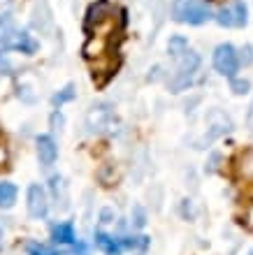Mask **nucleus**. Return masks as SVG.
<instances>
[{"label":"nucleus","mask_w":253,"mask_h":255,"mask_svg":"<svg viewBox=\"0 0 253 255\" xmlns=\"http://www.w3.org/2000/svg\"><path fill=\"white\" fill-rule=\"evenodd\" d=\"M172 14L177 21L191 23V26H202V23H207L212 19L209 5L202 2V0H174Z\"/></svg>","instance_id":"obj_1"},{"label":"nucleus","mask_w":253,"mask_h":255,"mask_svg":"<svg viewBox=\"0 0 253 255\" xmlns=\"http://www.w3.org/2000/svg\"><path fill=\"white\" fill-rule=\"evenodd\" d=\"M198 67H200V56L195 54V51H186V54L181 56V63H179V67H177L174 77L170 79V91H172V93L186 91V88L191 86V81H193L195 72H198Z\"/></svg>","instance_id":"obj_2"},{"label":"nucleus","mask_w":253,"mask_h":255,"mask_svg":"<svg viewBox=\"0 0 253 255\" xmlns=\"http://www.w3.org/2000/svg\"><path fill=\"white\" fill-rule=\"evenodd\" d=\"M214 70L228 79H235V74L240 72V51L233 47V44H219L214 49Z\"/></svg>","instance_id":"obj_3"},{"label":"nucleus","mask_w":253,"mask_h":255,"mask_svg":"<svg viewBox=\"0 0 253 255\" xmlns=\"http://www.w3.org/2000/svg\"><path fill=\"white\" fill-rule=\"evenodd\" d=\"M216 21L223 28H242V26H247V21H249V9L242 0H233L230 5L221 7L219 12H216Z\"/></svg>","instance_id":"obj_4"},{"label":"nucleus","mask_w":253,"mask_h":255,"mask_svg":"<svg viewBox=\"0 0 253 255\" xmlns=\"http://www.w3.org/2000/svg\"><path fill=\"white\" fill-rule=\"evenodd\" d=\"M230 128H233V121L223 112L214 109L209 119H207V132L202 134V139H198V148H205V144H212L214 139H219L226 132H230Z\"/></svg>","instance_id":"obj_5"},{"label":"nucleus","mask_w":253,"mask_h":255,"mask_svg":"<svg viewBox=\"0 0 253 255\" xmlns=\"http://www.w3.org/2000/svg\"><path fill=\"white\" fill-rule=\"evenodd\" d=\"M28 214L30 218H44L49 214V200H47V193L42 188L40 183H30L28 186Z\"/></svg>","instance_id":"obj_6"},{"label":"nucleus","mask_w":253,"mask_h":255,"mask_svg":"<svg viewBox=\"0 0 253 255\" xmlns=\"http://www.w3.org/2000/svg\"><path fill=\"white\" fill-rule=\"evenodd\" d=\"M35 148H37V160H40L42 167H51L58 158V146H56L51 134H40L35 139Z\"/></svg>","instance_id":"obj_7"},{"label":"nucleus","mask_w":253,"mask_h":255,"mask_svg":"<svg viewBox=\"0 0 253 255\" xmlns=\"http://www.w3.org/2000/svg\"><path fill=\"white\" fill-rule=\"evenodd\" d=\"M109 119H112V105L102 102V105L91 107V112H88V116H86L88 132H100V130H105Z\"/></svg>","instance_id":"obj_8"},{"label":"nucleus","mask_w":253,"mask_h":255,"mask_svg":"<svg viewBox=\"0 0 253 255\" xmlns=\"http://www.w3.org/2000/svg\"><path fill=\"white\" fill-rule=\"evenodd\" d=\"M51 237L56 244H77V235H74V225L70 221L53 225Z\"/></svg>","instance_id":"obj_9"},{"label":"nucleus","mask_w":253,"mask_h":255,"mask_svg":"<svg viewBox=\"0 0 253 255\" xmlns=\"http://www.w3.org/2000/svg\"><path fill=\"white\" fill-rule=\"evenodd\" d=\"M95 246L105 251L107 255H121V251H123L121 239H114V237L105 235V232H95Z\"/></svg>","instance_id":"obj_10"},{"label":"nucleus","mask_w":253,"mask_h":255,"mask_svg":"<svg viewBox=\"0 0 253 255\" xmlns=\"http://www.w3.org/2000/svg\"><path fill=\"white\" fill-rule=\"evenodd\" d=\"M12 49L14 51H21V54H35L37 51V42L30 37V35L26 33V30H19L16 33V37H14V42H12Z\"/></svg>","instance_id":"obj_11"},{"label":"nucleus","mask_w":253,"mask_h":255,"mask_svg":"<svg viewBox=\"0 0 253 255\" xmlns=\"http://www.w3.org/2000/svg\"><path fill=\"white\" fill-rule=\"evenodd\" d=\"M16 28H14L12 19L9 16H0V44H2V49H12V42L14 37H16Z\"/></svg>","instance_id":"obj_12"},{"label":"nucleus","mask_w":253,"mask_h":255,"mask_svg":"<svg viewBox=\"0 0 253 255\" xmlns=\"http://www.w3.org/2000/svg\"><path fill=\"white\" fill-rule=\"evenodd\" d=\"M16 186L9 181H0V209H9L16 202Z\"/></svg>","instance_id":"obj_13"},{"label":"nucleus","mask_w":253,"mask_h":255,"mask_svg":"<svg viewBox=\"0 0 253 255\" xmlns=\"http://www.w3.org/2000/svg\"><path fill=\"white\" fill-rule=\"evenodd\" d=\"M151 239L147 235H137V237H123L121 239V246L128 251H147Z\"/></svg>","instance_id":"obj_14"},{"label":"nucleus","mask_w":253,"mask_h":255,"mask_svg":"<svg viewBox=\"0 0 253 255\" xmlns=\"http://www.w3.org/2000/svg\"><path fill=\"white\" fill-rule=\"evenodd\" d=\"M167 51H170L172 56H184L188 51V40L186 37H181V35H174V37H170Z\"/></svg>","instance_id":"obj_15"},{"label":"nucleus","mask_w":253,"mask_h":255,"mask_svg":"<svg viewBox=\"0 0 253 255\" xmlns=\"http://www.w3.org/2000/svg\"><path fill=\"white\" fill-rule=\"evenodd\" d=\"M72 98H74V86H72V84H67V86L63 88L60 93H56V95L51 98V105H53V107H60V105L70 102Z\"/></svg>","instance_id":"obj_16"},{"label":"nucleus","mask_w":253,"mask_h":255,"mask_svg":"<svg viewBox=\"0 0 253 255\" xmlns=\"http://www.w3.org/2000/svg\"><path fill=\"white\" fill-rule=\"evenodd\" d=\"M28 255H58V253L53 249L42 246V244H30V246H28Z\"/></svg>","instance_id":"obj_17"},{"label":"nucleus","mask_w":253,"mask_h":255,"mask_svg":"<svg viewBox=\"0 0 253 255\" xmlns=\"http://www.w3.org/2000/svg\"><path fill=\"white\" fill-rule=\"evenodd\" d=\"M249 88H251V84H249L247 79H237V77H235L233 79V91L237 95H244V93H249Z\"/></svg>","instance_id":"obj_18"},{"label":"nucleus","mask_w":253,"mask_h":255,"mask_svg":"<svg viewBox=\"0 0 253 255\" xmlns=\"http://www.w3.org/2000/svg\"><path fill=\"white\" fill-rule=\"evenodd\" d=\"M133 225L135 228H144V223H147V214H144V209L142 207H135L133 209Z\"/></svg>","instance_id":"obj_19"},{"label":"nucleus","mask_w":253,"mask_h":255,"mask_svg":"<svg viewBox=\"0 0 253 255\" xmlns=\"http://www.w3.org/2000/svg\"><path fill=\"white\" fill-rule=\"evenodd\" d=\"M240 54H242V56H240V61H244V63H251V61H253V56H251V54H253V49H251V47H244V49L240 51Z\"/></svg>","instance_id":"obj_20"},{"label":"nucleus","mask_w":253,"mask_h":255,"mask_svg":"<svg viewBox=\"0 0 253 255\" xmlns=\"http://www.w3.org/2000/svg\"><path fill=\"white\" fill-rule=\"evenodd\" d=\"M100 221L102 223H112L114 221V211H112V209H102V211H100Z\"/></svg>","instance_id":"obj_21"},{"label":"nucleus","mask_w":253,"mask_h":255,"mask_svg":"<svg viewBox=\"0 0 253 255\" xmlns=\"http://www.w3.org/2000/svg\"><path fill=\"white\" fill-rule=\"evenodd\" d=\"M51 126L53 128H60V126H63V114H60V112H53V114H51Z\"/></svg>","instance_id":"obj_22"},{"label":"nucleus","mask_w":253,"mask_h":255,"mask_svg":"<svg viewBox=\"0 0 253 255\" xmlns=\"http://www.w3.org/2000/svg\"><path fill=\"white\" fill-rule=\"evenodd\" d=\"M247 128L253 132V100H251V105H249V112H247Z\"/></svg>","instance_id":"obj_23"},{"label":"nucleus","mask_w":253,"mask_h":255,"mask_svg":"<svg viewBox=\"0 0 253 255\" xmlns=\"http://www.w3.org/2000/svg\"><path fill=\"white\" fill-rule=\"evenodd\" d=\"M0 249H2V228H0Z\"/></svg>","instance_id":"obj_24"},{"label":"nucleus","mask_w":253,"mask_h":255,"mask_svg":"<svg viewBox=\"0 0 253 255\" xmlns=\"http://www.w3.org/2000/svg\"><path fill=\"white\" fill-rule=\"evenodd\" d=\"M249 255H253V249H251V251H249Z\"/></svg>","instance_id":"obj_25"},{"label":"nucleus","mask_w":253,"mask_h":255,"mask_svg":"<svg viewBox=\"0 0 253 255\" xmlns=\"http://www.w3.org/2000/svg\"><path fill=\"white\" fill-rule=\"evenodd\" d=\"M251 165H253V162H251Z\"/></svg>","instance_id":"obj_26"}]
</instances>
